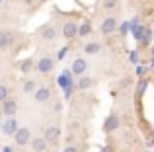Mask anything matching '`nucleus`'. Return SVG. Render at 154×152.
I'll return each mask as SVG.
<instances>
[{
  "label": "nucleus",
  "mask_w": 154,
  "mask_h": 152,
  "mask_svg": "<svg viewBox=\"0 0 154 152\" xmlns=\"http://www.w3.org/2000/svg\"><path fill=\"white\" fill-rule=\"evenodd\" d=\"M29 138H31V129L29 127H20V129L16 131V135H14V142L18 146L29 144Z\"/></svg>",
  "instance_id": "f257e3e1"
},
{
  "label": "nucleus",
  "mask_w": 154,
  "mask_h": 152,
  "mask_svg": "<svg viewBox=\"0 0 154 152\" xmlns=\"http://www.w3.org/2000/svg\"><path fill=\"white\" fill-rule=\"evenodd\" d=\"M18 129H20V125H18V121H16V117H8L6 121L2 123V133L6 135V137H14Z\"/></svg>",
  "instance_id": "f03ea898"
},
{
  "label": "nucleus",
  "mask_w": 154,
  "mask_h": 152,
  "mask_svg": "<svg viewBox=\"0 0 154 152\" xmlns=\"http://www.w3.org/2000/svg\"><path fill=\"white\" fill-rule=\"evenodd\" d=\"M37 72H41V74H49L53 68H55V61H53L51 57H43V59H39L37 61Z\"/></svg>",
  "instance_id": "7ed1b4c3"
},
{
  "label": "nucleus",
  "mask_w": 154,
  "mask_h": 152,
  "mask_svg": "<svg viewBox=\"0 0 154 152\" xmlns=\"http://www.w3.org/2000/svg\"><path fill=\"white\" fill-rule=\"evenodd\" d=\"M86 68H88L86 59L78 57V59H74V61H72V68H70V72H72V74H76V76H82L84 72H86Z\"/></svg>",
  "instance_id": "20e7f679"
},
{
  "label": "nucleus",
  "mask_w": 154,
  "mask_h": 152,
  "mask_svg": "<svg viewBox=\"0 0 154 152\" xmlns=\"http://www.w3.org/2000/svg\"><path fill=\"white\" fill-rule=\"evenodd\" d=\"M78 35V26L74 22H66L63 26V37L64 39H74Z\"/></svg>",
  "instance_id": "39448f33"
},
{
  "label": "nucleus",
  "mask_w": 154,
  "mask_h": 152,
  "mask_svg": "<svg viewBox=\"0 0 154 152\" xmlns=\"http://www.w3.org/2000/svg\"><path fill=\"white\" fill-rule=\"evenodd\" d=\"M102 33L103 35H109V33H113V31L117 29V20L115 18H105L103 22H102Z\"/></svg>",
  "instance_id": "423d86ee"
},
{
  "label": "nucleus",
  "mask_w": 154,
  "mask_h": 152,
  "mask_svg": "<svg viewBox=\"0 0 154 152\" xmlns=\"http://www.w3.org/2000/svg\"><path fill=\"white\" fill-rule=\"evenodd\" d=\"M16 107H18V103H16V99H14V98H6V99H4L2 111H4V115H6V117H14Z\"/></svg>",
  "instance_id": "0eeeda50"
},
{
  "label": "nucleus",
  "mask_w": 154,
  "mask_h": 152,
  "mask_svg": "<svg viewBox=\"0 0 154 152\" xmlns=\"http://www.w3.org/2000/svg\"><path fill=\"white\" fill-rule=\"evenodd\" d=\"M35 102H39V103H45V102H49V98H51V90L49 88H37V90H35Z\"/></svg>",
  "instance_id": "6e6552de"
},
{
  "label": "nucleus",
  "mask_w": 154,
  "mask_h": 152,
  "mask_svg": "<svg viewBox=\"0 0 154 152\" xmlns=\"http://www.w3.org/2000/svg\"><path fill=\"white\" fill-rule=\"evenodd\" d=\"M59 135H60V129H59V127H55V125H51V127H47V129H45L43 138H45L47 142H55L57 138H59Z\"/></svg>",
  "instance_id": "1a4fd4ad"
},
{
  "label": "nucleus",
  "mask_w": 154,
  "mask_h": 152,
  "mask_svg": "<svg viewBox=\"0 0 154 152\" xmlns=\"http://www.w3.org/2000/svg\"><path fill=\"white\" fill-rule=\"evenodd\" d=\"M31 150L33 152H45L47 150V141L43 137H37L31 141Z\"/></svg>",
  "instance_id": "9d476101"
},
{
  "label": "nucleus",
  "mask_w": 154,
  "mask_h": 152,
  "mask_svg": "<svg viewBox=\"0 0 154 152\" xmlns=\"http://www.w3.org/2000/svg\"><path fill=\"white\" fill-rule=\"evenodd\" d=\"M41 37L45 39V41H53V39L57 37V29L53 26H45V27H43V31H41Z\"/></svg>",
  "instance_id": "9b49d317"
},
{
  "label": "nucleus",
  "mask_w": 154,
  "mask_h": 152,
  "mask_svg": "<svg viewBox=\"0 0 154 152\" xmlns=\"http://www.w3.org/2000/svg\"><path fill=\"white\" fill-rule=\"evenodd\" d=\"M100 51H102V45H100L98 41L86 43V47H84V53H86V55H98Z\"/></svg>",
  "instance_id": "f8f14e48"
},
{
  "label": "nucleus",
  "mask_w": 154,
  "mask_h": 152,
  "mask_svg": "<svg viewBox=\"0 0 154 152\" xmlns=\"http://www.w3.org/2000/svg\"><path fill=\"white\" fill-rule=\"evenodd\" d=\"M117 127H119V117L117 115H109L105 119V131H115Z\"/></svg>",
  "instance_id": "ddd939ff"
},
{
  "label": "nucleus",
  "mask_w": 154,
  "mask_h": 152,
  "mask_svg": "<svg viewBox=\"0 0 154 152\" xmlns=\"http://www.w3.org/2000/svg\"><path fill=\"white\" fill-rule=\"evenodd\" d=\"M92 84H94V80H92L90 76H82V78L76 82V88H80V90H88Z\"/></svg>",
  "instance_id": "4468645a"
},
{
  "label": "nucleus",
  "mask_w": 154,
  "mask_h": 152,
  "mask_svg": "<svg viewBox=\"0 0 154 152\" xmlns=\"http://www.w3.org/2000/svg\"><path fill=\"white\" fill-rule=\"evenodd\" d=\"M10 41H12V33L10 31H2L0 33V49H6L10 45Z\"/></svg>",
  "instance_id": "2eb2a0df"
},
{
  "label": "nucleus",
  "mask_w": 154,
  "mask_h": 152,
  "mask_svg": "<svg viewBox=\"0 0 154 152\" xmlns=\"http://www.w3.org/2000/svg\"><path fill=\"white\" fill-rule=\"evenodd\" d=\"M35 90H37V84H35V80H27V82L23 84V92H26V94L35 92Z\"/></svg>",
  "instance_id": "dca6fc26"
},
{
  "label": "nucleus",
  "mask_w": 154,
  "mask_h": 152,
  "mask_svg": "<svg viewBox=\"0 0 154 152\" xmlns=\"http://www.w3.org/2000/svg\"><path fill=\"white\" fill-rule=\"evenodd\" d=\"M144 88H146V80H139V86H137V94H139V96H143Z\"/></svg>",
  "instance_id": "f3484780"
},
{
  "label": "nucleus",
  "mask_w": 154,
  "mask_h": 152,
  "mask_svg": "<svg viewBox=\"0 0 154 152\" xmlns=\"http://www.w3.org/2000/svg\"><path fill=\"white\" fill-rule=\"evenodd\" d=\"M88 31H90V26H88V23H84L82 27H78V35H80V37H84V35H88Z\"/></svg>",
  "instance_id": "a211bd4d"
},
{
  "label": "nucleus",
  "mask_w": 154,
  "mask_h": 152,
  "mask_svg": "<svg viewBox=\"0 0 154 152\" xmlns=\"http://www.w3.org/2000/svg\"><path fill=\"white\" fill-rule=\"evenodd\" d=\"M6 98H8V88L0 84V102H4Z\"/></svg>",
  "instance_id": "6ab92c4d"
},
{
  "label": "nucleus",
  "mask_w": 154,
  "mask_h": 152,
  "mask_svg": "<svg viewBox=\"0 0 154 152\" xmlns=\"http://www.w3.org/2000/svg\"><path fill=\"white\" fill-rule=\"evenodd\" d=\"M117 0H103V8L105 10H111V8H115Z\"/></svg>",
  "instance_id": "aec40b11"
},
{
  "label": "nucleus",
  "mask_w": 154,
  "mask_h": 152,
  "mask_svg": "<svg viewBox=\"0 0 154 152\" xmlns=\"http://www.w3.org/2000/svg\"><path fill=\"white\" fill-rule=\"evenodd\" d=\"M64 57H66V47H63V49H60L59 53H57V59H59V61H63Z\"/></svg>",
  "instance_id": "412c9836"
},
{
  "label": "nucleus",
  "mask_w": 154,
  "mask_h": 152,
  "mask_svg": "<svg viewBox=\"0 0 154 152\" xmlns=\"http://www.w3.org/2000/svg\"><path fill=\"white\" fill-rule=\"evenodd\" d=\"M63 152H78V148H76V146H66Z\"/></svg>",
  "instance_id": "4be33fe9"
},
{
  "label": "nucleus",
  "mask_w": 154,
  "mask_h": 152,
  "mask_svg": "<svg viewBox=\"0 0 154 152\" xmlns=\"http://www.w3.org/2000/svg\"><path fill=\"white\" fill-rule=\"evenodd\" d=\"M22 2H23V4H31V2H33V0H22Z\"/></svg>",
  "instance_id": "5701e85b"
},
{
  "label": "nucleus",
  "mask_w": 154,
  "mask_h": 152,
  "mask_svg": "<svg viewBox=\"0 0 154 152\" xmlns=\"http://www.w3.org/2000/svg\"><path fill=\"white\" fill-rule=\"evenodd\" d=\"M4 152H10V148H4Z\"/></svg>",
  "instance_id": "b1692460"
},
{
  "label": "nucleus",
  "mask_w": 154,
  "mask_h": 152,
  "mask_svg": "<svg viewBox=\"0 0 154 152\" xmlns=\"http://www.w3.org/2000/svg\"><path fill=\"white\" fill-rule=\"evenodd\" d=\"M152 66H154V61H152Z\"/></svg>",
  "instance_id": "393cba45"
}]
</instances>
